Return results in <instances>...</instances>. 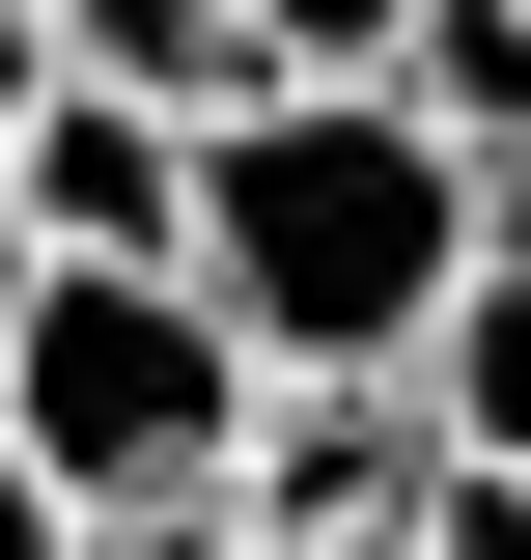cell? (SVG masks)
Wrapping results in <instances>:
<instances>
[{
    "mask_svg": "<svg viewBox=\"0 0 531 560\" xmlns=\"http://www.w3.org/2000/svg\"><path fill=\"white\" fill-rule=\"evenodd\" d=\"M475 168L420 84H252V113H197V308L280 364V393H420V308H448L475 253Z\"/></svg>",
    "mask_w": 531,
    "mask_h": 560,
    "instance_id": "obj_1",
    "label": "cell"
},
{
    "mask_svg": "<svg viewBox=\"0 0 531 560\" xmlns=\"http://www.w3.org/2000/svg\"><path fill=\"white\" fill-rule=\"evenodd\" d=\"M280 364L197 308V253H28L0 280V448L113 533V504H224V448H252Z\"/></svg>",
    "mask_w": 531,
    "mask_h": 560,
    "instance_id": "obj_2",
    "label": "cell"
},
{
    "mask_svg": "<svg viewBox=\"0 0 531 560\" xmlns=\"http://www.w3.org/2000/svg\"><path fill=\"white\" fill-rule=\"evenodd\" d=\"M28 253H197V113H140V84H84V57H28Z\"/></svg>",
    "mask_w": 531,
    "mask_h": 560,
    "instance_id": "obj_3",
    "label": "cell"
},
{
    "mask_svg": "<svg viewBox=\"0 0 531 560\" xmlns=\"http://www.w3.org/2000/svg\"><path fill=\"white\" fill-rule=\"evenodd\" d=\"M420 504V393H252V448H224V533H392Z\"/></svg>",
    "mask_w": 531,
    "mask_h": 560,
    "instance_id": "obj_4",
    "label": "cell"
},
{
    "mask_svg": "<svg viewBox=\"0 0 531 560\" xmlns=\"http://www.w3.org/2000/svg\"><path fill=\"white\" fill-rule=\"evenodd\" d=\"M420 448L531 477V224H475V253H448V308H420Z\"/></svg>",
    "mask_w": 531,
    "mask_h": 560,
    "instance_id": "obj_5",
    "label": "cell"
},
{
    "mask_svg": "<svg viewBox=\"0 0 531 560\" xmlns=\"http://www.w3.org/2000/svg\"><path fill=\"white\" fill-rule=\"evenodd\" d=\"M28 57H84V84H140V113H252V0H28Z\"/></svg>",
    "mask_w": 531,
    "mask_h": 560,
    "instance_id": "obj_6",
    "label": "cell"
},
{
    "mask_svg": "<svg viewBox=\"0 0 531 560\" xmlns=\"http://www.w3.org/2000/svg\"><path fill=\"white\" fill-rule=\"evenodd\" d=\"M392 84L448 113V168H475V197L531 224V0H420V57H392Z\"/></svg>",
    "mask_w": 531,
    "mask_h": 560,
    "instance_id": "obj_7",
    "label": "cell"
},
{
    "mask_svg": "<svg viewBox=\"0 0 531 560\" xmlns=\"http://www.w3.org/2000/svg\"><path fill=\"white\" fill-rule=\"evenodd\" d=\"M252 57H280V84H392V57H420V0H252Z\"/></svg>",
    "mask_w": 531,
    "mask_h": 560,
    "instance_id": "obj_8",
    "label": "cell"
},
{
    "mask_svg": "<svg viewBox=\"0 0 531 560\" xmlns=\"http://www.w3.org/2000/svg\"><path fill=\"white\" fill-rule=\"evenodd\" d=\"M420 560H531V477H475V448H420Z\"/></svg>",
    "mask_w": 531,
    "mask_h": 560,
    "instance_id": "obj_9",
    "label": "cell"
},
{
    "mask_svg": "<svg viewBox=\"0 0 531 560\" xmlns=\"http://www.w3.org/2000/svg\"><path fill=\"white\" fill-rule=\"evenodd\" d=\"M84 560H280V533H224V504H113Z\"/></svg>",
    "mask_w": 531,
    "mask_h": 560,
    "instance_id": "obj_10",
    "label": "cell"
},
{
    "mask_svg": "<svg viewBox=\"0 0 531 560\" xmlns=\"http://www.w3.org/2000/svg\"><path fill=\"white\" fill-rule=\"evenodd\" d=\"M0 168H28V0H0ZM0 280H28V197H0Z\"/></svg>",
    "mask_w": 531,
    "mask_h": 560,
    "instance_id": "obj_11",
    "label": "cell"
},
{
    "mask_svg": "<svg viewBox=\"0 0 531 560\" xmlns=\"http://www.w3.org/2000/svg\"><path fill=\"white\" fill-rule=\"evenodd\" d=\"M0 560H84V504H57V477H28V448H0Z\"/></svg>",
    "mask_w": 531,
    "mask_h": 560,
    "instance_id": "obj_12",
    "label": "cell"
},
{
    "mask_svg": "<svg viewBox=\"0 0 531 560\" xmlns=\"http://www.w3.org/2000/svg\"><path fill=\"white\" fill-rule=\"evenodd\" d=\"M308 560H420V504H392V533H308Z\"/></svg>",
    "mask_w": 531,
    "mask_h": 560,
    "instance_id": "obj_13",
    "label": "cell"
}]
</instances>
